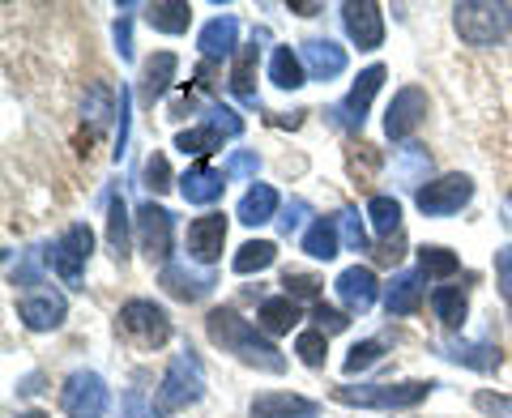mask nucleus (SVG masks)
Returning <instances> with one entry per match:
<instances>
[{
	"label": "nucleus",
	"instance_id": "obj_1",
	"mask_svg": "<svg viewBox=\"0 0 512 418\" xmlns=\"http://www.w3.org/2000/svg\"><path fill=\"white\" fill-rule=\"evenodd\" d=\"M205 329H210V337L222 346V350H231V355H239L248 367H261V372H286V359L278 355L274 346L265 342L261 333H256L248 320H239L231 308H214L210 320H205Z\"/></svg>",
	"mask_w": 512,
	"mask_h": 418
},
{
	"label": "nucleus",
	"instance_id": "obj_2",
	"mask_svg": "<svg viewBox=\"0 0 512 418\" xmlns=\"http://www.w3.org/2000/svg\"><path fill=\"white\" fill-rule=\"evenodd\" d=\"M457 35L470 47H495L512 30V5H495V0H466L453 9Z\"/></svg>",
	"mask_w": 512,
	"mask_h": 418
},
{
	"label": "nucleus",
	"instance_id": "obj_3",
	"mask_svg": "<svg viewBox=\"0 0 512 418\" xmlns=\"http://www.w3.org/2000/svg\"><path fill=\"white\" fill-rule=\"evenodd\" d=\"M436 389L431 380H406V384H338L333 397L342 406H367V410H406V406H419V401Z\"/></svg>",
	"mask_w": 512,
	"mask_h": 418
},
{
	"label": "nucleus",
	"instance_id": "obj_4",
	"mask_svg": "<svg viewBox=\"0 0 512 418\" xmlns=\"http://www.w3.org/2000/svg\"><path fill=\"white\" fill-rule=\"evenodd\" d=\"M201 393H205L201 363L192 359V350H184V355H175V359H171L163 384H158V393H154V410H158V414H175V410L192 406V401H197Z\"/></svg>",
	"mask_w": 512,
	"mask_h": 418
},
{
	"label": "nucleus",
	"instance_id": "obj_5",
	"mask_svg": "<svg viewBox=\"0 0 512 418\" xmlns=\"http://www.w3.org/2000/svg\"><path fill=\"white\" fill-rule=\"evenodd\" d=\"M120 329L128 337H137L141 346H163L167 337H171V320L150 299H128L124 308H120Z\"/></svg>",
	"mask_w": 512,
	"mask_h": 418
},
{
	"label": "nucleus",
	"instance_id": "obj_6",
	"mask_svg": "<svg viewBox=\"0 0 512 418\" xmlns=\"http://www.w3.org/2000/svg\"><path fill=\"white\" fill-rule=\"evenodd\" d=\"M60 406L69 418H103L107 414V384L94 372H73L60 389Z\"/></svg>",
	"mask_w": 512,
	"mask_h": 418
},
{
	"label": "nucleus",
	"instance_id": "obj_7",
	"mask_svg": "<svg viewBox=\"0 0 512 418\" xmlns=\"http://www.w3.org/2000/svg\"><path fill=\"white\" fill-rule=\"evenodd\" d=\"M474 197V184L470 175H444V180H431L427 188L414 192V201H419V209L427 218H444V214H457L461 205H466Z\"/></svg>",
	"mask_w": 512,
	"mask_h": 418
},
{
	"label": "nucleus",
	"instance_id": "obj_8",
	"mask_svg": "<svg viewBox=\"0 0 512 418\" xmlns=\"http://www.w3.org/2000/svg\"><path fill=\"white\" fill-rule=\"evenodd\" d=\"M90 248H94V235H90V227H69L64 231L56 244H52V269L60 273L69 286H77L82 282V269H86V261H90Z\"/></svg>",
	"mask_w": 512,
	"mask_h": 418
},
{
	"label": "nucleus",
	"instance_id": "obj_9",
	"mask_svg": "<svg viewBox=\"0 0 512 418\" xmlns=\"http://www.w3.org/2000/svg\"><path fill=\"white\" fill-rule=\"evenodd\" d=\"M423 116H427V90L406 86V90L393 94L389 111H384V133H389L393 141H406L414 128L423 124Z\"/></svg>",
	"mask_w": 512,
	"mask_h": 418
},
{
	"label": "nucleus",
	"instance_id": "obj_10",
	"mask_svg": "<svg viewBox=\"0 0 512 418\" xmlns=\"http://www.w3.org/2000/svg\"><path fill=\"white\" fill-rule=\"evenodd\" d=\"M171 235H175V227H171V214L163 205H141L137 209V239H141V252L150 256V261H158L163 265L167 256H171Z\"/></svg>",
	"mask_w": 512,
	"mask_h": 418
},
{
	"label": "nucleus",
	"instance_id": "obj_11",
	"mask_svg": "<svg viewBox=\"0 0 512 418\" xmlns=\"http://www.w3.org/2000/svg\"><path fill=\"white\" fill-rule=\"evenodd\" d=\"M380 82H384V69H380V64H372V69H367V73H359L355 90H350L346 99L329 111L333 124H342V128H363V120H367V107H372V99H376Z\"/></svg>",
	"mask_w": 512,
	"mask_h": 418
},
{
	"label": "nucleus",
	"instance_id": "obj_12",
	"mask_svg": "<svg viewBox=\"0 0 512 418\" xmlns=\"http://www.w3.org/2000/svg\"><path fill=\"white\" fill-rule=\"evenodd\" d=\"M342 22H346V35L359 43V52H372V47L384 43V13L376 0H350V5H342Z\"/></svg>",
	"mask_w": 512,
	"mask_h": 418
},
{
	"label": "nucleus",
	"instance_id": "obj_13",
	"mask_svg": "<svg viewBox=\"0 0 512 418\" xmlns=\"http://www.w3.org/2000/svg\"><path fill=\"white\" fill-rule=\"evenodd\" d=\"M64 312H69V303H64V295L56 291H30L18 299V316H22V325L26 329H35V333H47V329H56Z\"/></svg>",
	"mask_w": 512,
	"mask_h": 418
},
{
	"label": "nucleus",
	"instance_id": "obj_14",
	"mask_svg": "<svg viewBox=\"0 0 512 418\" xmlns=\"http://www.w3.org/2000/svg\"><path fill=\"white\" fill-rule=\"evenodd\" d=\"M222 244H227V218L222 214H205L188 227V256L201 265H214L222 256Z\"/></svg>",
	"mask_w": 512,
	"mask_h": 418
},
{
	"label": "nucleus",
	"instance_id": "obj_15",
	"mask_svg": "<svg viewBox=\"0 0 512 418\" xmlns=\"http://www.w3.org/2000/svg\"><path fill=\"white\" fill-rule=\"evenodd\" d=\"M376 295H380V286H376V273L367 269V265H350L342 278H338V299L346 303L350 312H367L376 303Z\"/></svg>",
	"mask_w": 512,
	"mask_h": 418
},
{
	"label": "nucleus",
	"instance_id": "obj_16",
	"mask_svg": "<svg viewBox=\"0 0 512 418\" xmlns=\"http://www.w3.org/2000/svg\"><path fill=\"white\" fill-rule=\"evenodd\" d=\"M222 180H227V171H214L210 163H197V167L184 171L180 192H184L188 205H214V201L222 197V188H227Z\"/></svg>",
	"mask_w": 512,
	"mask_h": 418
},
{
	"label": "nucleus",
	"instance_id": "obj_17",
	"mask_svg": "<svg viewBox=\"0 0 512 418\" xmlns=\"http://www.w3.org/2000/svg\"><path fill=\"white\" fill-rule=\"evenodd\" d=\"M303 60H308L316 82H333V77L346 73V47L329 43V39H308L303 43Z\"/></svg>",
	"mask_w": 512,
	"mask_h": 418
},
{
	"label": "nucleus",
	"instance_id": "obj_18",
	"mask_svg": "<svg viewBox=\"0 0 512 418\" xmlns=\"http://www.w3.org/2000/svg\"><path fill=\"white\" fill-rule=\"evenodd\" d=\"M423 303V273H397V278L389 282V291H384V308H389V316H410L419 312Z\"/></svg>",
	"mask_w": 512,
	"mask_h": 418
},
{
	"label": "nucleus",
	"instance_id": "obj_19",
	"mask_svg": "<svg viewBox=\"0 0 512 418\" xmlns=\"http://www.w3.org/2000/svg\"><path fill=\"white\" fill-rule=\"evenodd\" d=\"M163 286L175 295V299H184V303H197L214 291V278L210 273H192L184 265H163Z\"/></svg>",
	"mask_w": 512,
	"mask_h": 418
},
{
	"label": "nucleus",
	"instance_id": "obj_20",
	"mask_svg": "<svg viewBox=\"0 0 512 418\" xmlns=\"http://www.w3.org/2000/svg\"><path fill=\"white\" fill-rule=\"evenodd\" d=\"M444 355L453 359V363H466V367H474V372H495L500 367V342H444Z\"/></svg>",
	"mask_w": 512,
	"mask_h": 418
},
{
	"label": "nucleus",
	"instance_id": "obj_21",
	"mask_svg": "<svg viewBox=\"0 0 512 418\" xmlns=\"http://www.w3.org/2000/svg\"><path fill=\"white\" fill-rule=\"evenodd\" d=\"M171 77H175V56H171V52L150 56V60H146V73H141V103L154 107V103L167 94Z\"/></svg>",
	"mask_w": 512,
	"mask_h": 418
},
{
	"label": "nucleus",
	"instance_id": "obj_22",
	"mask_svg": "<svg viewBox=\"0 0 512 418\" xmlns=\"http://www.w3.org/2000/svg\"><path fill=\"white\" fill-rule=\"evenodd\" d=\"M278 214V192L269 188V184H256L244 192V201H239L235 209V218L244 222V227H261V222H269Z\"/></svg>",
	"mask_w": 512,
	"mask_h": 418
},
{
	"label": "nucleus",
	"instance_id": "obj_23",
	"mask_svg": "<svg viewBox=\"0 0 512 418\" xmlns=\"http://www.w3.org/2000/svg\"><path fill=\"white\" fill-rule=\"evenodd\" d=\"M252 418H316V406H312L308 397L269 393L261 401H252Z\"/></svg>",
	"mask_w": 512,
	"mask_h": 418
},
{
	"label": "nucleus",
	"instance_id": "obj_24",
	"mask_svg": "<svg viewBox=\"0 0 512 418\" xmlns=\"http://www.w3.org/2000/svg\"><path fill=\"white\" fill-rule=\"evenodd\" d=\"M146 22L154 30H163V35H184L192 22V5H184V0H154L146 9Z\"/></svg>",
	"mask_w": 512,
	"mask_h": 418
},
{
	"label": "nucleus",
	"instance_id": "obj_25",
	"mask_svg": "<svg viewBox=\"0 0 512 418\" xmlns=\"http://www.w3.org/2000/svg\"><path fill=\"white\" fill-rule=\"evenodd\" d=\"M256 320H261L265 333H291L299 325V303L291 295H274L261 303V312H256Z\"/></svg>",
	"mask_w": 512,
	"mask_h": 418
},
{
	"label": "nucleus",
	"instance_id": "obj_26",
	"mask_svg": "<svg viewBox=\"0 0 512 418\" xmlns=\"http://www.w3.org/2000/svg\"><path fill=\"white\" fill-rule=\"evenodd\" d=\"M303 252L312 261H333L338 256V218H316L308 231H303Z\"/></svg>",
	"mask_w": 512,
	"mask_h": 418
},
{
	"label": "nucleus",
	"instance_id": "obj_27",
	"mask_svg": "<svg viewBox=\"0 0 512 418\" xmlns=\"http://www.w3.org/2000/svg\"><path fill=\"white\" fill-rule=\"evenodd\" d=\"M235 35H239V22L231 18V13H227V18H214L210 26L201 30V39H197L201 56H205V60H218V56H227L231 47H235Z\"/></svg>",
	"mask_w": 512,
	"mask_h": 418
},
{
	"label": "nucleus",
	"instance_id": "obj_28",
	"mask_svg": "<svg viewBox=\"0 0 512 418\" xmlns=\"http://www.w3.org/2000/svg\"><path fill=\"white\" fill-rule=\"evenodd\" d=\"M431 308H436V316L444 320V329H461L466 325V291L461 286H436L431 291Z\"/></svg>",
	"mask_w": 512,
	"mask_h": 418
},
{
	"label": "nucleus",
	"instance_id": "obj_29",
	"mask_svg": "<svg viewBox=\"0 0 512 418\" xmlns=\"http://www.w3.org/2000/svg\"><path fill=\"white\" fill-rule=\"evenodd\" d=\"M269 82L278 90H299L303 86V60L291 52V47H274L269 56Z\"/></svg>",
	"mask_w": 512,
	"mask_h": 418
},
{
	"label": "nucleus",
	"instance_id": "obj_30",
	"mask_svg": "<svg viewBox=\"0 0 512 418\" xmlns=\"http://www.w3.org/2000/svg\"><path fill=\"white\" fill-rule=\"evenodd\" d=\"M231 90H235L244 103L256 99V43H252V47H239L235 69H231Z\"/></svg>",
	"mask_w": 512,
	"mask_h": 418
},
{
	"label": "nucleus",
	"instance_id": "obj_31",
	"mask_svg": "<svg viewBox=\"0 0 512 418\" xmlns=\"http://www.w3.org/2000/svg\"><path fill=\"white\" fill-rule=\"evenodd\" d=\"M278 261V248L269 244V239H252V244H244L235 252V273H261V269H269Z\"/></svg>",
	"mask_w": 512,
	"mask_h": 418
},
{
	"label": "nucleus",
	"instance_id": "obj_32",
	"mask_svg": "<svg viewBox=\"0 0 512 418\" xmlns=\"http://www.w3.org/2000/svg\"><path fill=\"white\" fill-rule=\"evenodd\" d=\"M175 150H184V154H197V158H205V154L222 150V133H218L214 124L188 128V133H180V137H175Z\"/></svg>",
	"mask_w": 512,
	"mask_h": 418
},
{
	"label": "nucleus",
	"instance_id": "obj_33",
	"mask_svg": "<svg viewBox=\"0 0 512 418\" xmlns=\"http://www.w3.org/2000/svg\"><path fill=\"white\" fill-rule=\"evenodd\" d=\"M367 218H372V227L380 235H397V227H402V205L393 197H372L367 201Z\"/></svg>",
	"mask_w": 512,
	"mask_h": 418
},
{
	"label": "nucleus",
	"instance_id": "obj_34",
	"mask_svg": "<svg viewBox=\"0 0 512 418\" xmlns=\"http://www.w3.org/2000/svg\"><path fill=\"white\" fill-rule=\"evenodd\" d=\"M107 239H111V252H116V261L128 256V209L120 197H111V209H107Z\"/></svg>",
	"mask_w": 512,
	"mask_h": 418
},
{
	"label": "nucleus",
	"instance_id": "obj_35",
	"mask_svg": "<svg viewBox=\"0 0 512 418\" xmlns=\"http://www.w3.org/2000/svg\"><path fill=\"white\" fill-rule=\"evenodd\" d=\"M457 269H461V261L448 248H423L419 252V273L423 278H453Z\"/></svg>",
	"mask_w": 512,
	"mask_h": 418
},
{
	"label": "nucleus",
	"instance_id": "obj_36",
	"mask_svg": "<svg viewBox=\"0 0 512 418\" xmlns=\"http://www.w3.org/2000/svg\"><path fill=\"white\" fill-rule=\"evenodd\" d=\"M427 167H431V158H427L423 146H406L402 154H397V175H402L406 184H423Z\"/></svg>",
	"mask_w": 512,
	"mask_h": 418
},
{
	"label": "nucleus",
	"instance_id": "obj_37",
	"mask_svg": "<svg viewBox=\"0 0 512 418\" xmlns=\"http://www.w3.org/2000/svg\"><path fill=\"white\" fill-rule=\"evenodd\" d=\"M86 116L94 120V124H107L111 116H116V94H111L107 86H90V99H86Z\"/></svg>",
	"mask_w": 512,
	"mask_h": 418
},
{
	"label": "nucleus",
	"instance_id": "obj_38",
	"mask_svg": "<svg viewBox=\"0 0 512 418\" xmlns=\"http://www.w3.org/2000/svg\"><path fill=\"white\" fill-rule=\"evenodd\" d=\"M295 355L308 363V367H320L325 363V333L312 329V333H299V342H295Z\"/></svg>",
	"mask_w": 512,
	"mask_h": 418
},
{
	"label": "nucleus",
	"instance_id": "obj_39",
	"mask_svg": "<svg viewBox=\"0 0 512 418\" xmlns=\"http://www.w3.org/2000/svg\"><path fill=\"white\" fill-rule=\"evenodd\" d=\"M380 342H359L355 350L346 355V376H359V372H367L372 363H380Z\"/></svg>",
	"mask_w": 512,
	"mask_h": 418
},
{
	"label": "nucleus",
	"instance_id": "obj_40",
	"mask_svg": "<svg viewBox=\"0 0 512 418\" xmlns=\"http://www.w3.org/2000/svg\"><path fill=\"white\" fill-rule=\"evenodd\" d=\"M282 286H286V295H291V299H316L325 282L312 278V273H295V269H291V273L282 278Z\"/></svg>",
	"mask_w": 512,
	"mask_h": 418
},
{
	"label": "nucleus",
	"instance_id": "obj_41",
	"mask_svg": "<svg viewBox=\"0 0 512 418\" xmlns=\"http://www.w3.org/2000/svg\"><path fill=\"white\" fill-rule=\"evenodd\" d=\"M338 227H342V244H346L350 252H363V248H367V235H363V222H359L355 209H342Z\"/></svg>",
	"mask_w": 512,
	"mask_h": 418
},
{
	"label": "nucleus",
	"instance_id": "obj_42",
	"mask_svg": "<svg viewBox=\"0 0 512 418\" xmlns=\"http://www.w3.org/2000/svg\"><path fill=\"white\" fill-rule=\"evenodd\" d=\"M227 175H235V180H256V171H261V158H256L252 150H239L227 158V167H222Z\"/></svg>",
	"mask_w": 512,
	"mask_h": 418
},
{
	"label": "nucleus",
	"instance_id": "obj_43",
	"mask_svg": "<svg viewBox=\"0 0 512 418\" xmlns=\"http://www.w3.org/2000/svg\"><path fill=\"white\" fill-rule=\"evenodd\" d=\"M312 320H316V329H320V333H325V337H329V333H342V329L350 325V320H346V316H342L338 308H325V303H316V312H312Z\"/></svg>",
	"mask_w": 512,
	"mask_h": 418
},
{
	"label": "nucleus",
	"instance_id": "obj_44",
	"mask_svg": "<svg viewBox=\"0 0 512 418\" xmlns=\"http://www.w3.org/2000/svg\"><path fill=\"white\" fill-rule=\"evenodd\" d=\"M146 184H150L154 192H167V188H171V167H167L163 154H150V163H146Z\"/></svg>",
	"mask_w": 512,
	"mask_h": 418
},
{
	"label": "nucleus",
	"instance_id": "obj_45",
	"mask_svg": "<svg viewBox=\"0 0 512 418\" xmlns=\"http://www.w3.org/2000/svg\"><path fill=\"white\" fill-rule=\"evenodd\" d=\"M474 406L483 414H495V418H512V397H495V393H474Z\"/></svg>",
	"mask_w": 512,
	"mask_h": 418
},
{
	"label": "nucleus",
	"instance_id": "obj_46",
	"mask_svg": "<svg viewBox=\"0 0 512 418\" xmlns=\"http://www.w3.org/2000/svg\"><path fill=\"white\" fill-rule=\"evenodd\" d=\"M495 278H500V295L512 303V244L495 252Z\"/></svg>",
	"mask_w": 512,
	"mask_h": 418
},
{
	"label": "nucleus",
	"instance_id": "obj_47",
	"mask_svg": "<svg viewBox=\"0 0 512 418\" xmlns=\"http://www.w3.org/2000/svg\"><path fill=\"white\" fill-rule=\"evenodd\" d=\"M210 116H214L210 124L218 128V133H222V137H239V133H244V120H239V116H235V111H231V107H214V111H210Z\"/></svg>",
	"mask_w": 512,
	"mask_h": 418
},
{
	"label": "nucleus",
	"instance_id": "obj_48",
	"mask_svg": "<svg viewBox=\"0 0 512 418\" xmlns=\"http://www.w3.org/2000/svg\"><path fill=\"white\" fill-rule=\"evenodd\" d=\"M303 218H308V205H303V201H291V205L282 209V218H278L282 235H295V231L303 227Z\"/></svg>",
	"mask_w": 512,
	"mask_h": 418
},
{
	"label": "nucleus",
	"instance_id": "obj_49",
	"mask_svg": "<svg viewBox=\"0 0 512 418\" xmlns=\"http://www.w3.org/2000/svg\"><path fill=\"white\" fill-rule=\"evenodd\" d=\"M128 90H120V137H116V158L124 154V141H128Z\"/></svg>",
	"mask_w": 512,
	"mask_h": 418
},
{
	"label": "nucleus",
	"instance_id": "obj_50",
	"mask_svg": "<svg viewBox=\"0 0 512 418\" xmlns=\"http://www.w3.org/2000/svg\"><path fill=\"white\" fill-rule=\"evenodd\" d=\"M124 410H128V418H154V414H146V401H141V393H128L124 397Z\"/></svg>",
	"mask_w": 512,
	"mask_h": 418
},
{
	"label": "nucleus",
	"instance_id": "obj_51",
	"mask_svg": "<svg viewBox=\"0 0 512 418\" xmlns=\"http://www.w3.org/2000/svg\"><path fill=\"white\" fill-rule=\"evenodd\" d=\"M116 43H120V56H124V60L133 56V39H128V22H124V18L116 22Z\"/></svg>",
	"mask_w": 512,
	"mask_h": 418
},
{
	"label": "nucleus",
	"instance_id": "obj_52",
	"mask_svg": "<svg viewBox=\"0 0 512 418\" xmlns=\"http://www.w3.org/2000/svg\"><path fill=\"white\" fill-rule=\"evenodd\" d=\"M295 13H303V18H316V13H320V5H291Z\"/></svg>",
	"mask_w": 512,
	"mask_h": 418
},
{
	"label": "nucleus",
	"instance_id": "obj_53",
	"mask_svg": "<svg viewBox=\"0 0 512 418\" xmlns=\"http://www.w3.org/2000/svg\"><path fill=\"white\" fill-rule=\"evenodd\" d=\"M18 418H47V414H39V410H30V414H18Z\"/></svg>",
	"mask_w": 512,
	"mask_h": 418
}]
</instances>
